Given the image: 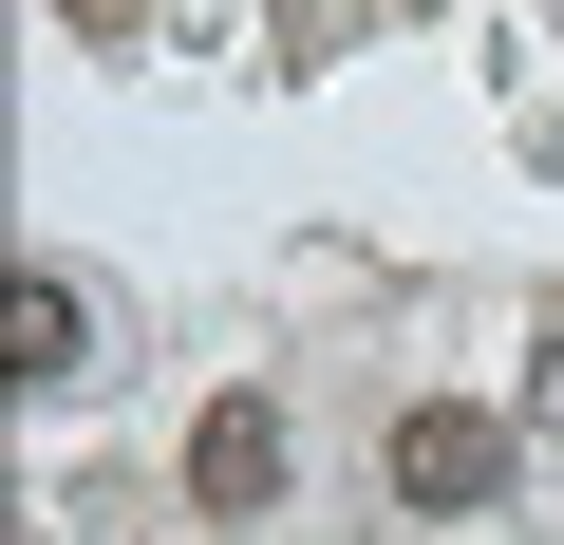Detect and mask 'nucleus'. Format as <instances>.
<instances>
[{
  "mask_svg": "<svg viewBox=\"0 0 564 545\" xmlns=\"http://www.w3.org/2000/svg\"><path fill=\"white\" fill-rule=\"evenodd\" d=\"M377 470H395V508H414V526H470V508L508 489V414H470V395H414Z\"/></svg>",
  "mask_w": 564,
  "mask_h": 545,
  "instance_id": "obj_1",
  "label": "nucleus"
},
{
  "mask_svg": "<svg viewBox=\"0 0 564 545\" xmlns=\"http://www.w3.org/2000/svg\"><path fill=\"white\" fill-rule=\"evenodd\" d=\"M282 470H302V451H282V414H263V395H207V414H188V508L263 526V508H282Z\"/></svg>",
  "mask_w": 564,
  "mask_h": 545,
  "instance_id": "obj_2",
  "label": "nucleus"
},
{
  "mask_svg": "<svg viewBox=\"0 0 564 545\" xmlns=\"http://www.w3.org/2000/svg\"><path fill=\"white\" fill-rule=\"evenodd\" d=\"M76 283H39V263H20V283H0V377H76Z\"/></svg>",
  "mask_w": 564,
  "mask_h": 545,
  "instance_id": "obj_3",
  "label": "nucleus"
},
{
  "mask_svg": "<svg viewBox=\"0 0 564 545\" xmlns=\"http://www.w3.org/2000/svg\"><path fill=\"white\" fill-rule=\"evenodd\" d=\"M527 414L564 433V302H545V339H527Z\"/></svg>",
  "mask_w": 564,
  "mask_h": 545,
  "instance_id": "obj_4",
  "label": "nucleus"
}]
</instances>
